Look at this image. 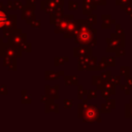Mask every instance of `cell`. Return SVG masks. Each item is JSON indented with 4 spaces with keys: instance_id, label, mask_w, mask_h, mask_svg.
Instances as JSON below:
<instances>
[{
    "instance_id": "cell-1",
    "label": "cell",
    "mask_w": 132,
    "mask_h": 132,
    "mask_svg": "<svg viewBox=\"0 0 132 132\" xmlns=\"http://www.w3.org/2000/svg\"><path fill=\"white\" fill-rule=\"evenodd\" d=\"M5 21H6V16H5V14H4L3 12L0 11V27H2V26L4 25Z\"/></svg>"
}]
</instances>
